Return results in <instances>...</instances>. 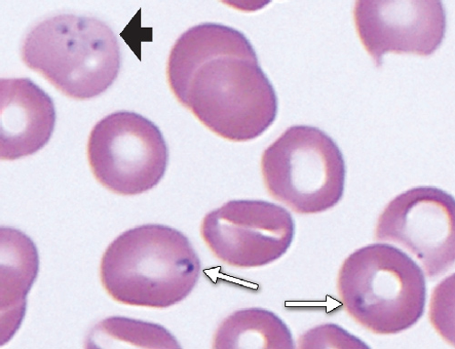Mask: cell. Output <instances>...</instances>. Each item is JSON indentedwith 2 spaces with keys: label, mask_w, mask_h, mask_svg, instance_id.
<instances>
[{
  "label": "cell",
  "mask_w": 455,
  "mask_h": 349,
  "mask_svg": "<svg viewBox=\"0 0 455 349\" xmlns=\"http://www.w3.org/2000/svg\"><path fill=\"white\" fill-rule=\"evenodd\" d=\"M23 62L64 95L89 100L116 81L122 65L116 33L94 17L60 14L36 24L21 47Z\"/></svg>",
  "instance_id": "cell-3"
},
{
  "label": "cell",
  "mask_w": 455,
  "mask_h": 349,
  "mask_svg": "<svg viewBox=\"0 0 455 349\" xmlns=\"http://www.w3.org/2000/svg\"><path fill=\"white\" fill-rule=\"evenodd\" d=\"M201 261L181 231L162 224L126 231L104 253L100 280L112 299L124 304L167 308L196 287Z\"/></svg>",
  "instance_id": "cell-2"
},
{
  "label": "cell",
  "mask_w": 455,
  "mask_h": 349,
  "mask_svg": "<svg viewBox=\"0 0 455 349\" xmlns=\"http://www.w3.org/2000/svg\"><path fill=\"white\" fill-rule=\"evenodd\" d=\"M356 32L377 67L387 53L427 57L441 46L446 15L441 2H356Z\"/></svg>",
  "instance_id": "cell-9"
},
{
  "label": "cell",
  "mask_w": 455,
  "mask_h": 349,
  "mask_svg": "<svg viewBox=\"0 0 455 349\" xmlns=\"http://www.w3.org/2000/svg\"><path fill=\"white\" fill-rule=\"evenodd\" d=\"M201 235L221 262L239 268L272 264L283 256L295 223L283 207L260 200L228 202L203 220Z\"/></svg>",
  "instance_id": "cell-7"
},
{
  "label": "cell",
  "mask_w": 455,
  "mask_h": 349,
  "mask_svg": "<svg viewBox=\"0 0 455 349\" xmlns=\"http://www.w3.org/2000/svg\"><path fill=\"white\" fill-rule=\"evenodd\" d=\"M214 348L291 349L294 340L287 325L263 308H246L232 314L219 326Z\"/></svg>",
  "instance_id": "cell-12"
},
{
  "label": "cell",
  "mask_w": 455,
  "mask_h": 349,
  "mask_svg": "<svg viewBox=\"0 0 455 349\" xmlns=\"http://www.w3.org/2000/svg\"><path fill=\"white\" fill-rule=\"evenodd\" d=\"M116 341L140 348H180L175 337L163 326L123 317L108 318L96 325L87 347Z\"/></svg>",
  "instance_id": "cell-13"
},
{
  "label": "cell",
  "mask_w": 455,
  "mask_h": 349,
  "mask_svg": "<svg viewBox=\"0 0 455 349\" xmlns=\"http://www.w3.org/2000/svg\"><path fill=\"white\" fill-rule=\"evenodd\" d=\"M375 239L408 250L430 280L443 276L455 262L454 199L433 186L401 193L379 217Z\"/></svg>",
  "instance_id": "cell-8"
},
{
  "label": "cell",
  "mask_w": 455,
  "mask_h": 349,
  "mask_svg": "<svg viewBox=\"0 0 455 349\" xmlns=\"http://www.w3.org/2000/svg\"><path fill=\"white\" fill-rule=\"evenodd\" d=\"M88 160L96 180L121 196H138L164 178L169 150L160 129L143 116L116 111L92 129Z\"/></svg>",
  "instance_id": "cell-6"
},
{
  "label": "cell",
  "mask_w": 455,
  "mask_h": 349,
  "mask_svg": "<svg viewBox=\"0 0 455 349\" xmlns=\"http://www.w3.org/2000/svg\"><path fill=\"white\" fill-rule=\"evenodd\" d=\"M3 161L29 157L50 142L56 125L52 99L28 77L0 82Z\"/></svg>",
  "instance_id": "cell-10"
},
{
  "label": "cell",
  "mask_w": 455,
  "mask_h": 349,
  "mask_svg": "<svg viewBox=\"0 0 455 349\" xmlns=\"http://www.w3.org/2000/svg\"><path fill=\"white\" fill-rule=\"evenodd\" d=\"M167 79L178 101L211 132L231 142L257 139L276 119L278 99L241 31L203 23L173 45Z\"/></svg>",
  "instance_id": "cell-1"
},
{
  "label": "cell",
  "mask_w": 455,
  "mask_h": 349,
  "mask_svg": "<svg viewBox=\"0 0 455 349\" xmlns=\"http://www.w3.org/2000/svg\"><path fill=\"white\" fill-rule=\"evenodd\" d=\"M39 254L22 231L2 228V345L12 338L26 313L27 296L39 273Z\"/></svg>",
  "instance_id": "cell-11"
},
{
  "label": "cell",
  "mask_w": 455,
  "mask_h": 349,
  "mask_svg": "<svg viewBox=\"0 0 455 349\" xmlns=\"http://www.w3.org/2000/svg\"><path fill=\"white\" fill-rule=\"evenodd\" d=\"M344 329L326 324L307 331L299 339V348H368Z\"/></svg>",
  "instance_id": "cell-14"
},
{
  "label": "cell",
  "mask_w": 455,
  "mask_h": 349,
  "mask_svg": "<svg viewBox=\"0 0 455 349\" xmlns=\"http://www.w3.org/2000/svg\"><path fill=\"white\" fill-rule=\"evenodd\" d=\"M261 174L269 195L300 215L325 212L343 199V152L323 131L291 126L262 153Z\"/></svg>",
  "instance_id": "cell-5"
},
{
  "label": "cell",
  "mask_w": 455,
  "mask_h": 349,
  "mask_svg": "<svg viewBox=\"0 0 455 349\" xmlns=\"http://www.w3.org/2000/svg\"><path fill=\"white\" fill-rule=\"evenodd\" d=\"M337 289L349 316L377 335L407 330L425 313L424 271L391 245L372 244L350 255L339 271Z\"/></svg>",
  "instance_id": "cell-4"
}]
</instances>
